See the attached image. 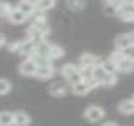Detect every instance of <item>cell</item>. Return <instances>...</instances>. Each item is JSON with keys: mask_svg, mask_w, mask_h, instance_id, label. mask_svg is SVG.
<instances>
[{"mask_svg": "<svg viewBox=\"0 0 134 126\" xmlns=\"http://www.w3.org/2000/svg\"><path fill=\"white\" fill-rule=\"evenodd\" d=\"M49 32L51 29L47 23H32V25L27 29V35L33 43H37L39 40L46 39Z\"/></svg>", "mask_w": 134, "mask_h": 126, "instance_id": "6da1fadb", "label": "cell"}, {"mask_svg": "<svg viewBox=\"0 0 134 126\" xmlns=\"http://www.w3.org/2000/svg\"><path fill=\"white\" fill-rule=\"evenodd\" d=\"M8 49L10 52L16 53V54H22V56H27L29 57L30 54L33 53V49H34V43L30 40V39H24V40H20V42H13L8 45Z\"/></svg>", "mask_w": 134, "mask_h": 126, "instance_id": "7a4b0ae2", "label": "cell"}, {"mask_svg": "<svg viewBox=\"0 0 134 126\" xmlns=\"http://www.w3.org/2000/svg\"><path fill=\"white\" fill-rule=\"evenodd\" d=\"M83 116H85V119L87 120V121H90V122H99V121L105 116V111L100 106L92 105V106H89V107L83 111Z\"/></svg>", "mask_w": 134, "mask_h": 126, "instance_id": "3957f363", "label": "cell"}, {"mask_svg": "<svg viewBox=\"0 0 134 126\" xmlns=\"http://www.w3.org/2000/svg\"><path fill=\"white\" fill-rule=\"evenodd\" d=\"M36 69H37V63L29 57H27V59L23 61L19 66V72L25 77H33L36 74Z\"/></svg>", "mask_w": 134, "mask_h": 126, "instance_id": "277c9868", "label": "cell"}, {"mask_svg": "<svg viewBox=\"0 0 134 126\" xmlns=\"http://www.w3.org/2000/svg\"><path fill=\"white\" fill-rule=\"evenodd\" d=\"M103 61L100 59L97 56L92 54V53H82L81 57H80V67H90L92 68L94 66L97 64H101Z\"/></svg>", "mask_w": 134, "mask_h": 126, "instance_id": "5b68a950", "label": "cell"}, {"mask_svg": "<svg viewBox=\"0 0 134 126\" xmlns=\"http://www.w3.org/2000/svg\"><path fill=\"white\" fill-rule=\"evenodd\" d=\"M7 18H8V20L10 23H13V24H22V23L27 22V19H28V16L24 14L18 7L12 8L10 11L8 13Z\"/></svg>", "mask_w": 134, "mask_h": 126, "instance_id": "8992f818", "label": "cell"}, {"mask_svg": "<svg viewBox=\"0 0 134 126\" xmlns=\"http://www.w3.org/2000/svg\"><path fill=\"white\" fill-rule=\"evenodd\" d=\"M53 74H54V67L52 64H44V66H37L34 77L39 80H49L53 77Z\"/></svg>", "mask_w": 134, "mask_h": 126, "instance_id": "52a82bcc", "label": "cell"}, {"mask_svg": "<svg viewBox=\"0 0 134 126\" xmlns=\"http://www.w3.org/2000/svg\"><path fill=\"white\" fill-rule=\"evenodd\" d=\"M133 43H134V39L132 33L130 34H121V35L115 38V40H114V44L116 47V49H119V51H124L125 48H128L129 45L133 44Z\"/></svg>", "mask_w": 134, "mask_h": 126, "instance_id": "ba28073f", "label": "cell"}, {"mask_svg": "<svg viewBox=\"0 0 134 126\" xmlns=\"http://www.w3.org/2000/svg\"><path fill=\"white\" fill-rule=\"evenodd\" d=\"M49 93L53 97H63L66 96L67 93V86L65 83H61V82H54L49 86Z\"/></svg>", "mask_w": 134, "mask_h": 126, "instance_id": "9c48e42d", "label": "cell"}, {"mask_svg": "<svg viewBox=\"0 0 134 126\" xmlns=\"http://www.w3.org/2000/svg\"><path fill=\"white\" fill-rule=\"evenodd\" d=\"M71 86H72V92H74L76 96H85V95H87L90 91H91L90 86L83 80L76 82V83L71 85Z\"/></svg>", "mask_w": 134, "mask_h": 126, "instance_id": "30bf717a", "label": "cell"}, {"mask_svg": "<svg viewBox=\"0 0 134 126\" xmlns=\"http://www.w3.org/2000/svg\"><path fill=\"white\" fill-rule=\"evenodd\" d=\"M32 122L30 116L24 111H15L14 112V125L18 126H25Z\"/></svg>", "mask_w": 134, "mask_h": 126, "instance_id": "8fae6325", "label": "cell"}, {"mask_svg": "<svg viewBox=\"0 0 134 126\" xmlns=\"http://www.w3.org/2000/svg\"><path fill=\"white\" fill-rule=\"evenodd\" d=\"M134 71V62L128 58H124V59L119 62L116 64V72L118 73H130Z\"/></svg>", "mask_w": 134, "mask_h": 126, "instance_id": "7c38bea8", "label": "cell"}, {"mask_svg": "<svg viewBox=\"0 0 134 126\" xmlns=\"http://www.w3.org/2000/svg\"><path fill=\"white\" fill-rule=\"evenodd\" d=\"M118 111L123 115H132L134 113V102L132 100H123L118 105Z\"/></svg>", "mask_w": 134, "mask_h": 126, "instance_id": "4fadbf2b", "label": "cell"}, {"mask_svg": "<svg viewBox=\"0 0 134 126\" xmlns=\"http://www.w3.org/2000/svg\"><path fill=\"white\" fill-rule=\"evenodd\" d=\"M118 82V76L114 72H106L105 76L103 77V80L100 82V86H104V87H111L115 83Z\"/></svg>", "mask_w": 134, "mask_h": 126, "instance_id": "5bb4252c", "label": "cell"}, {"mask_svg": "<svg viewBox=\"0 0 134 126\" xmlns=\"http://www.w3.org/2000/svg\"><path fill=\"white\" fill-rule=\"evenodd\" d=\"M65 56V49L61 47V45H56V44H51L49 48V53H48V57L52 61L60 59Z\"/></svg>", "mask_w": 134, "mask_h": 126, "instance_id": "9a60e30c", "label": "cell"}, {"mask_svg": "<svg viewBox=\"0 0 134 126\" xmlns=\"http://www.w3.org/2000/svg\"><path fill=\"white\" fill-rule=\"evenodd\" d=\"M14 125V112L1 111L0 112V126Z\"/></svg>", "mask_w": 134, "mask_h": 126, "instance_id": "2e32d148", "label": "cell"}, {"mask_svg": "<svg viewBox=\"0 0 134 126\" xmlns=\"http://www.w3.org/2000/svg\"><path fill=\"white\" fill-rule=\"evenodd\" d=\"M54 5H56V0H38V3L36 4V9L47 11L54 8Z\"/></svg>", "mask_w": 134, "mask_h": 126, "instance_id": "e0dca14e", "label": "cell"}, {"mask_svg": "<svg viewBox=\"0 0 134 126\" xmlns=\"http://www.w3.org/2000/svg\"><path fill=\"white\" fill-rule=\"evenodd\" d=\"M76 72H79V66H76L74 63H67V64H65L61 68V73H62V76L65 78L70 77L71 74L76 73Z\"/></svg>", "mask_w": 134, "mask_h": 126, "instance_id": "ac0fdd59", "label": "cell"}, {"mask_svg": "<svg viewBox=\"0 0 134 126\" xmlns=\"http://www.w3.org/2000/svg\"><path fill=\"white\" fill-rule=\"evenodd\" d=\"M105 73H106V71L104 69V67L101 66V64L94 66L91 68V76H92L96 81H99V83L101 82V80H103V77L105 76Z\"/></svg>", "mask_w": 134, "mask_h": 126, "instance_id": "d6986e66", "label": "cell"}, {"mask_svg": "<svg viewBox=\"0 0 134 126\" xmlns=\"http://www.w3.org/2000/svg\"><path fill=\"white\" fill-rule=\"evenodd\" d=\"M28 18L32 19V23H47V18L44 15V11L38 10V9H36Z\"/></svg>", "mask_w": 134, "mask_h": 126, "instance_id": "ffe728a7", "label": "cell"}, {"mask_svg": "<svg viewBox=\"0 0 134 126\" xmlns=\"http://www.w3.org/2000/svg\"><path fill=\"white\" fill-rule=\"evenodd\" d=\"M18 8L22 10L24 14L27 15V16H29L34 10H36V5H33V4H30V3H28V1H25V0H22L20 3H19V5H18Z\"/></svg>", "mask_w": 134, "mask_h": 126, "instance_id": "44dd1931", "label": "cell"}, {"mask_svg": "<svg viewBox=\"0 0 134 126\" xmlns=\"http://www.w3.org/2000/svg\"><path fill=\"white\" fill-rule=\"evenodd\" d=\"M10 89H12V83L5 78H0V96L9 93Z\"/></svg>", "mask_w": 134, "mask_h": 126, "instance_id": "7402d4cb", "label": "cell"}, {"mask_svg": "<svg viewBox=\"0 0 134 126\" xmlns=\"http://www.w3.org/2000/svg\"><path fill=\"white\" fill-rule=\"evenodd\" d=\"M125 58V56H124V53L123 51H119V49H116V51H114V52L110 54V57H109V61H111L113 63H115V64H118L119 62Z\"/></svg>", "mask_w": 134, "mask_h": 126, "instance_id": "603a6c76", "label": "cell"}, {"mask_svg": "<svg viewBox=\"0 0 134 126\" xmlns=\"http://www.w3.org/2000/svg\"><path fill=\"white\" fill-rule=\"evenodd\" d=\"M83 5H85L83 0H67V7L70 8L71 10H75V11L81 10Z\"/></svg>", "mask_w": 134, "mask_h": 126, "instance_id": "cb8c5ba5", "label": "cell"}, {"mask_svg": "<svg viewBox=\"0 0 134 126\" xmlns=\"http://www.w3.org/2000/svg\"><path fill=\"white\" fill-rule=\"evenodd\" d=\"M101 66L104 67V69L106 71V72H114V73H118V72H116V64L113 63L111 61H109V59L103 61V62H101Z\"/></svg>", "mask_w": 134, "mask_h": 126, "instance_id": "d4e9b609", "label": "cell"}, {"mask_svg": "<svg viewBox=\"0 0 134 126\" xmlns=\"http://www.w3.org/2000/svg\"><path fill=\"white\" fill-rule=\"evenodd\" d=\"M116 10H118V7L114 5V4H110V3H106L104 7V13L109 16H114L116 14Z\"/></svg>", "mask_w": 134, "mask_h": 126, "instance_id": "484cf974", "label": "cell"}, {"mask_svg": "<svg viewBox=\"0 0 134 126\" xmlns=\"http://www.w3.org/2000/svg\"><path fill=\"white\" fill-rule=\"evenodd\" d=\"M10 4L7 3V1H0V18H4V16H7L8 13L10 11Z\"/></svg>", "mask_w": 134, "mask_h": 126, "instance_id": "4316f807", "label": "cell"}, {"mask_svg": "<svg viewBox=\"0 0 134 126\" xmlns=\"http://www.w3.org/2000/svg\"><path fill=\"white\" fill-rule=\"evenodd\" d=\"M118 18H119L120 20H123V22L133 23L134 22V11H127V13H123V14H120Z\"/></svg>", "mask_w": 134, "mask_h": 126, "instance_id": "83f0119b", "label": "cell"}, {"mask_svg": "<svg viewBox=\"0 0 134 126\" xmlns=\"http://www.w3.org/2000/svg\"><path fill=\"white\" fill-rule=\"evenodd\" d=\"M123 53H124L125 58H128V59H130L134 62V43L130 44L128 48H125V49L123 51Z\"/></svg>", "mask_w": 134, "mask_h": 126, "instance_id": "f1b7e54d", "label": "cell"}, {"mask_svg": "<svg viewBox=\"0 0 134 126\" xmlns=\"http://www.w3.org/2000/svg\"><path fill=\"white\" fill-rule=\"evenodd\" d=\"M66 80H67V82L71 83V85H74V83H76V82L81 81V73H80V69H79V72H76V73L71 74L70 77H67Z\"/></svg>", "mask_w": 134, "mask_h": 126, "instance_id": "f546056e", "label": "cell"}, {"mask_svg": "<svg viewBox=\"0 0 134 126\" xmlns=\"http://www.w3.org/2000/svg\"><path fill=\"white\" fill-rule=\"evenodd\" d=\"M7 43V38L4 34H0V47H3V45H5Z\"/></svg>", "mask_w": 134, "mask_h": 126, "instance_id": "4dcf8cb0", "label": "cell"}, {"mask_svg": "<svg viewBox=\"0 0 134 126\" xmlns=\"http://www.w3.org/2000/svg\"><path fill=\"white\" fill-rule=\"evenodd\" d=\"M25 1H28V3H30V4H33V5H36L38 3V0H25Z\"/></svg>", "mask_w": 134, "mask_h": 126, "instance_id": "1f68e13d", "label": "cell"}, {"mask_svg": "<svg viewBox=\"0 0 134 126\" xmlns=\"http://www.w3.org/2000/svg\"><path fill=\"white\" fill-rule=\"evenodd\" d=\"M104 125H116V122H113V121H106V122H104Z\"/></svg>", "mask_w": 134, "mask_h": 126, "instance_id": "d6a6232c", "label": "cell"}, {"mask_svg": "<svg viewBox=\"0 0 134 126\" xmlns=\"http://www.w3.org/2000/svg\"><path fill=\"white\" fill-rule=\"evenodd\" d=\"M132 101H133V102H134V95H133V97H132Z\"/></svg>", "mask_w": 134, "mask_h": 126, "instance_id": "836d02e7", "label": "cell"}, {"mask_svg": "<svg viewBox=\"0 0 134 126\" xmlns=\"http://www.w3.org/2000/svg\"><path fill=\"white\" fill-rule=\"evenodd\" d=\"M132 35H133V39H134V32H133V33H132Z\"/></svg>", "mask_w": 134, "mask_h": 126, "instance_id": "e575fe53", "label": "cell"}, {"mask_svg": "<svg viewBox=\"0 0 134 126\" xmlns=\"http://www.w3.org/2000/svg\"><path fill=\"white\" fill-rule=\"evenodd\" d=\"M132 3H133V5H134V0H132Z\"/></svg>", "mask_w": 134, "mask_h": 126, "instance_id": "d590c367", "label": "cell"}]
</instances>
